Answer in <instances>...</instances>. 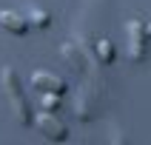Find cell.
<instances>
[{"instance_id":"6","label":"cell","mask_w":151,"mask_h":145,"mask_svg":"<svg viewBox=\"0 0 151 145\" xmlns=\"http://www.w3.org/2000/svg\"><path fill=\"white\" fill-rule=\"evenodd\" d=\"M97 57H100L103 66H111V63H114V57H117V51H114V43L100 40V43H97Z\"/></svg>"},{"instance_id":"3","label":"cell","mask_w":151,"mask_h":145,"mask_svg":"<svg viewBox=\"0 0 151 145\" xmlns=\"http://www.w3.org/2000/svg\"><path fill=\"white\" fill-rule=\"evenodd\" d=\"M145 37H148V34H145V26H143V20H131V23H128V57L131 60H137V63H140V60H145Z\"/></svg>"},{"instance_id":"5","label":"cell","mask_w":151,"mask_h":145,"mask_svg":"<svg viewBox=\"0 0 151 145\" xmlns=\"http://www.w3.org/2000/svg\"><path fill=\"white\" fill-rule=\"evenodd\" d=\"M0 26H3L6 31L17 34V37H23V34L29 31V20H26L23 14L12 11V9H0Z\"/></svg>"},{"instance_id":"7","label":"cell","mask_w":151,"mask_h":145,"mask_svg":"<svg viewBox=\"0 0 151 145\" xmlns=\"http://www.w3.org/2000/svg\"><path fill=\"white\" fill-rule=\"evenodd\" d=\"M26 20H32L34 26H40V29H46V26L51 23V17H49V11H43V9H29V17Z\"/></svg>"},{"instance_id":"4","label":"cell","mask_w":151,"mask_h":145,"mask_svg":"<svg viewBox=\"0 0 151 145\" xmlns=\"http://www.w3.org/2000/svg\"><path fill=\"white\" fill-rule=\"evenodd\" d=\"M32 88L60 97V94H66V80H60L57 74H49V71H34L32 74Z\"/></svg>"},{"instance_id":"8","label":"cell","mask_w":151,"mask_h":145,"mask_svg":"<svg viewBox=\"0 0 151 145\" xmlns=\"http://www.w3.org/2000/svg\"><path fill=\"white\" fill-rule=\"evenodd\" d=\"M60 100H57V94H49V91H43V108L46 111H57Z\"/></svg>"},{"instance_id":"2","label":"cell","mask_w":151,"mask_h":145,"mask_svg":"<svg viewBox=\"0 0 151 145\" xmlns=\"http://www.w3.org/2000/svg\"><path fill=\"white\" fill-rule=\"evenodd\" d=\"M34 122H37V128L43 131V136L51 139V142H66L68 139V128L54 117V111H40Z\"/></svg>"},{"instance_id":"9","label":"cell","mask_w":151,"mask_h":145,"mask_svg":"<svg viewBox=\"0 0 151 145\" xmlns=\"http://www.w3.org/2000/svg\"><path fill=\"white\" fill-rule=\"evenodd\" d=\"M145 34H148V37H151V26H148V29H145Z\"/></svg>"},{"instance_id":"1","label":"cell","mask_w":151,"mask_h":145,"mask_svg":"<svg viewBox=\"0 0 151 145\" xmlns=\"http://www.w3.org/2000/svg\"><path fill=\"white\" fill-rule=\"evenodd\" d=\"M0 85H3V94H6L9 105L14 111L17 122H20V125H32L34 117H32V111H29V102H26V97H23V88H20V80H17L14 68L6 66L0 71Z\"/></svg>"}]
</instances>
